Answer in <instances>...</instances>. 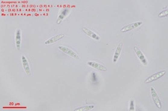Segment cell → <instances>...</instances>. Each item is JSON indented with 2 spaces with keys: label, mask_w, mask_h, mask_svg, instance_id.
<instances>
[{
  "label": "cell",
  "mask_w": 168,
  "mask_h": 111,
  "mask_svg": "<svg viewBox=\"0 0 168 111\" xmlns=\"http://www.w3.org/2000/svg\"><path fill=\"white\" fill-rule=\"evenodd\" d=\"M69 10L68 8H64V9H62V12L60 13V15H59L58 20H57V24H58V25L62 23V21L65 18V17H66L67 15L69 14Z\"/></svg>",
  "instance_id": "7c38bea8"
},
{
  "label": "cell",
  "mask_w": 168,
  "mask_h": 111,
  "mask_svg": "<svg viewBox=\"0 0 168 111\" xmlns=\"http://www.w3.org/2000/svg\"><path fill=\"white\" fill-rule=\"evenodd\" d=\"M21 60H22V64H23L24 70H25L26 74H27V76H30L32 74V72H31V70H30V67L29 62H28V60H27V58L25 57V56L24 55L21 56Z\"/></svg>",
  "instance_id": "52a82bcc"
},
{
  "label": "cell",
  "mask_w": 168,
  "mask_h": 111,
  "mask_svg": "<svg viewBox=\"0 0 168 111\" xmlns=\"http://www.w3.org/2000/svg\"><path fill=\"white\" fill-rule=\"evenodd\" d=\"M15 41H16V47L17 51H20L21 47V29H18L16 30Z\"/></svg>",
  "instance_id": "30bf717a"
},
{
  "label": "cell",
  "mask_w": 168,
  "mask_h": 111,
  "mask_svg": "<svg viewBox=\"0 0 168 111\" xmlns=\"http://www.w3.org/2000/svg\"><path fill=\"white\" fill-rule=\"evenodd\" d=\"M86 64L88 66H89L90 67H92V68H93V69H97V70L102 71H107L106 67L103 66V65L99 64V63H97V62H93V61H88V62H87Z\"/></svg>",
  "instance_id": "8992f818"
},
{
  "label": "cell",
  "mask_w": 168,
  "mask_h": 111,
  "mask_svg": "<svg viewBox=\"0 0 168 111\" xmlns=\"http://www.w3.org/2000/svg\"><path fill=\"white\" fill-rule=\"evenodd\" d=\"M150 92H151V95L152 99L154 101L155 105L157 106V108H162V104H161V101L159 98L158 94H157L156 90L154 87H151L150 88Z\"/></svg>",
  "instance_id": "6da1fadb"
},
{
  "label": "cell",
  "mask_w": 168,
  "mask_h": 111,
  "mask_svg": "<svg viewBox=\"0 0 168 111\" xmlns=\"http://www.w3.org/2000/svg\"><path fill=\"white\" fill-rule=\"evenodd\" d=\"M82 31L84 32L87 36L91 37V38L95 39V40H96V41H100V37L98 36L97 34L95 33V32H93V31H91V30L88 29V28L82 27Z\"/></svg>",
  "instance_id": "9c48e42d"
},
{
  "label": "cell",
  "mask_w": 168,
  "mask_h": 111,
  "mask_svg": "<svg viewBox=\"0 0 168 111\" xmlns=\"http://www.w3.org/2000/svg\"><path fill=\"white\" fill-rule=\"evenodd\" d=\"M165 74H166V71L165 70L159 71V72L155 73V74H154V75L151 76L149 78H147V80H145V83L149 84L154 81H156V80L160 79V78H162L163 76L165 75Z\"/></svg>",
  "instance_id": "3957f363"
},
{
  "label": "cell",
  "mask_w": 168,
  "mask_h": 111,
  "mask_svg": "<svg viewBox=\"0 0 168 111\" xmlns=\"http://www.w3.org/2000/svg\"><path fill=\"white\" fill-rule=\"evenodd\" d=\"M168 15V10H165L161 11L160 14H158L159 18H163V17H167Z\"/></svg>",
  "instance_id": "9a60e30c"
},
{
  "label": "cell",
  "mask_w": 168,
  "mask_h": 111,
  "mask_svg": "<svg viewBox=\"0 0 168 111\" xmlns=\"http://www.w3.org/2000/svg\"><path fill=\"white\" fill-rule=\"evenodd\" d=\"M94 107H95V106H94L93 105L82 106V107L76 108L74 111H89V110H92L93 108H94Z\"/></svg>",
  "instance_id": "4fadbf2b"
},
{
  "label": "cell",
  "mask_w": 168,
  "mask_h": 111,
  "mask_svg": "<svg viewBox=\"0 0 168 111\" xmlns=\"http://www.w3.org/2000/svg\"><path fill=\"white\" fill-rule=\"evenodd\" d=\"M134 51L135 54H136V55L137 56V57H138L139 60L140 61L141 64H142L144 66H147L148 61L147 60V58H146V57L144 56V53L141 52V50L139 49L138 47L135 46Z\"/></svg>",
  "instance_id": "277c9868"
},
{
  "label": "cell",
  "mask_w": 168,
  "mask_h": 111,
  "mask_svg": "<svg viewBox=\"0 0 168 111\" xmlns=\"http://www.w3.org/2000/svg\"><path fill=\"white\" fill-rule=\"evenodd\" d=\"M135 101L133 99L130 100V107H129V110L130 111H135Z\"/></svg>",
  "instance_id": "5bb4252c"
},
{
  "label": "cell",
  "mask_w": 168,
  "mask_h": 111,
  "mask_svg": "<svg viewBox=\"0 0 168 111\" xmlns=\"http://www.w3.org/2000/svg\"><path fill=\"white\" fill-rule=\"evenodd\" d=\"M64 37H65L64 34H58V35L51 37V38L48 39L46 41H45V45H51L52 43L58 42V41L61 40V39L64 38Z\"/></svg>",
  "instance_id": "ba28073f"
},
{
  "label": "cell",
  "mask_w": 168,
  "mask_h": 111,
  "mask_svg": "<svg viewBox=\"0 0 168 111\" xmlns=\"http://www.w3.org/2000/svg\"><path fill=\"white\" fill-rule=\"evenodd\" d=\"M58 49L62 52H63L64 53L67 54V55H68L70 57H71L76 59V60H79V59H80L79 56L77 55V53H76L74 51H72V50H71L70 48H67V46L59 45Z\"/></svg>",
  "instance_id": "7a4b0ae2"
},
{
  "label": "cell",
  "mask_w": 168,
  "mask_h": 111,
  "mask_svg": "<svg viewBox=\"0 0 168 111\" xmlns=\"http://www.w3.org/2000/svg\"><path fill=\"white\" fill-rule=\"evenodd\" d=\"M92 76H93V81H95V80H97V76H96V74L95 73H93L92 74Z\"/></svg>",
  "instance_id": "2e32d148"
},
{
  "label": "cell",
  "mask_w": 168,
  "mask_h": 111,
  "mask_svg": "<svg viewBox=\"0 0 168 111\" xmlns=\"http://www.w3.org/2000/svg\"><path fill=\"white\" fill-rule=\"evenodd\" d=\"M142 24H143V23L141 21H138V22H135V23H131V24H130V25L124 26V27H122L121 29V32H127L131 31V30H133V29H136V28H137V27H140Z\"/></svg>",
  "instance_id": "5b68a950"
},
{
  "label": "cell",
  "mask_w": 168,
  "mask_h": 111,
  "mask_svg": "<svg viewBox=\"0 0 168 111\" xmlns=\"http://www.w3.org/2000/svg\"><path fill=\"white\" fill-rule=\"evenodd\" d=\"M122 49H123V43H119V45H118L116 49V51H115L114 55H113V63H116L118 61V60H119V56L121 53Z\"/></svg>",
  "instance_id": "8fae6325"
}]
</instances>
